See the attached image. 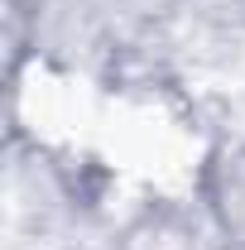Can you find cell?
<instances>
[{
	"label": "cell",
	"mask_w": 245,
	"mask_h": 250,
	"mask_svg": "<svg viewBox=\"0 0 245 250\" xmlns=\"http://www.w3.org/2000/svg\"><path fill=\"white\" fill-rule=\"evenodd\" d=\"M212 250H245V246H226V241H216V246Z\"/></svg>",
	"instance_id": "8992f818"
},
{
	"label": "cell",
	"mask_w": 245,
	"mask_h": 250,
	"mask_svg": "<svg viewBox=\"0 0 245 250\" xmlns=\"http://www.w3.org/2000/svg\"><path fill=\"white\" fill-rule=\"evenodd\" d=\"M15 20L34 53L62 67H82L96 58L106 39L121 29L111 0H15Z\"/></svg>",
	"instance_id": "6da1fadb"
},
{
	"label": "cell",
	"mask_w": 245,
	"mask_h": 250,
	"mask_svg": "<svg viewBox=\"0 0 245 250\" xmlns=\"http://www.w3.org/2000/svg\"><path fill=\"white\" fill-rule=\"evenodd\" d=\"M197 192L212 236L226 246H245V135H231L207 149Z\"/></svg>",
	"instance_id": "7a4b0ae2"
},
{
	"label": "cell",
	"mask_w": 245,
	"mask_h": 250,
	"mask_svg": "<svg viewBox=\"0 0 245 250\" xmlns=\"http://www.w3.org/2000/svg\"><path fill=\"white\" fill-rule=\"evenodd\" d=\"M58 250H101V246H92V241H67V246H58Z\"/></svg>",
	"instance_id": "5b68a950"
},
{
	"label": "cell",
	"mask_w": 245,
	"mask_h": 250,
	"mask_svg": "<svg viewBox=\"0 0 245 250\" xmlns=\"http://www.w3.org/2000/svg\"><path fill=\"white\" fill-rule=\"evenodd\" d=\"M187 24H197L212 39H245V0H183Z\"/></svg>",
	"instance_id": "3957f363"
},
{
	"label": "cell",
	"mask_w": 245,
	"mask_h": 250,
	"mask_svg": "<svg viewBox=\"0 0 245 250\" xmlns=\"http://www.w3.org/2000/svg\"><path fill=\"white\" fill-rule=\"evenodd\" d=\"M125 29H159L183 15V0H111Z\"/></svg>",
	"instance_id": "277c9868"
}]
</instances>
